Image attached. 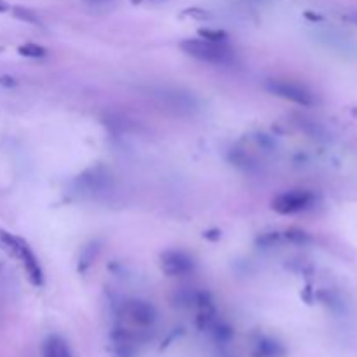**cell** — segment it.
<instances>
[{"label": "cell", "instance_id": "1", "mask_svg": "<svg viewBox=\"0 0 357 357\" xmlns=\"http://www.w3.org/2000/svg\"><path fill=\"white\" fill-rule=\"evenodd\" d=\"M0 244H2L3 250H6L10 257L16 258V260L20 261V265L23 267V271L26 272V278L30 279L31 284L40 288V286L44 284V272H42L38 258L35 257L31 248L28 246L21 237L13 236V234L6 232V230H0Z\"/></svg>", "mask_w": 357, "mask_h": 357}, {"label": "cell", "instance_id": "2", "mask_svg": "<svg viewBox=\"0 0 357 357\" xmlns=\"http://www.w3.org/2000/svg\"><path fill=\"white\" fill-rule=\"evenodd\" d=\"M181 51L192 58L213 65H225L234 58V51L227 45V42H215L208 38H187L180 44Z\"/></svg>", "mask_w": 357, "mask_h": 357}, {"label": "cell", "instance_id": "3", "mask_svg": "<svg viewBox=\"0 0 357 357\" xmlns=\"http://www.w3.org/2000/svg\"><path fill=\"white\" fill-rule=\"evenodd\" d=\"M119 316H121V321L126 326L143 330V328H150L155 323L157 310L152 303L145 302V300L131 298L122 303Z\"/></svg>", "mask_w": 357, "mask_h": 357}, {"label": "cell", "instance_id": "4", "mask_svg": "<svg viewBox=\"0 0 357 357\" xmlns=\"http://www.w3.org/2000/svg\"><path fill=\"white\" fill-rule=\"evenodd\" d=\"M265 87H267L272 94H275V96L284 98V100L291 101V103H296V105H302V107H314L317 101L312 91L303 87L302 84L291 82V80L271 79L267 80Z\"/></svg>", "mask_w": 357, "mask_h": 357}, {"label": "cell", "instance_id": "5", "mask_svg": "<svg viewBox=\"0 0 357 357\" xmlns=\"http://www.w3.org/2000/svg\"><path fill=\"white\" fill-rule=\"evenodd\" d=\"M314 197L312 192L309 190H288L279 194L278 197L272 201V209L278 215H296V213L307 211L312 208Z\"/></svg>", "mask_w": 357, "mask_h": 357}, {"label": "cell", "instance_id": "6", "mask_svg": "<svg viewBox=\"0 0 357 357\" xmlns=\"http://www.w3.org/2000/svg\"><path fill=\"white\" fill-rule=\"evenodd\" d=\"M160 268L169 278H181L194 271V260L183 251H166L160 255Z\"/></svg>", "mask_w": 357, "mask_h": 357}, {"label": "cell", "instance_id": "7", "mask_svg": "<svg viewBox=\"0 0 357 357\" xmlns=\"http://www.w3.org/2000/svg\"><path fill=\"white\" fill-rule=\"evenodd\" d=\"M286 347L272 337H258L251 347V357H284Z\"/></svg>", "mask_w": 357, "mask_h": 357}, {"label": "cell", "instance_id": "8", "mask_svg": "<svg viewBox=\"0 0 357 357\" xmlns=\"http://www.w3.org/2000/svg\"><path fill=\"white\" fill-rule=\"evenodd\" d=\"M42 357H73L70 345L59 335H51L42 344Z\"/></svg>", "mask_w": 357, "mask_h": 357}, {"label": "cell", "instance_id": "9", "mask_svg": "<svg viewBox=\"0 0 357 357\" xmlns=\"http://www.w3.org/2000/svg\"><path fill=\"white\" fill-rule=\"evenodd\" d=\"M17 51H20L21 56H26V58H44V56L47 54V51L37 44L20 45V49H17Z\"/></svg>", "mask_w": 357, "mask_h": 357}, {"label": "cell", "instance_id": "10", "mask_svg": "<svg viewBox=\"0 0 357 357\" xmlns=\"http://www.w3.org/2000/svg\"><path fill=\"white\" fill-rule=\"evenodd\" d=\"M10 13L14 14V17H17V20L21 21H26V23H33V24L40 23L37 14L30 9H24V7H10Z\"/></svg>", "mask_w": 357, "mask_h": 357}, {"label": "cell", "instance_id": "11", "mask_svg": "<svg viewBox=\"0 0 357 357\" xmlns=\"http://www.w3.org/2000/svg\"><path fill=\"white\" fill-rule=\"evenodd\" d=\"M199 35H201L202 38H208V40H215V42H225L227 38V35L223 33V31L209 30V28H206V30H199Z\"/></svg>", "mask_w": 357, "mask_h": 357}, {"label": "cell", "instance_id": "12", "mask_svg": "<svg viewBox=\"0 0 357 357\" xmlns=\"http://www.w3.org/2000/svg\"><path fill=\"white\" fill-rule=\"evenodd\" d=\"M286 236H288V239L293 241V243H307V241H309V236H307V232H303V230H288Z\"/></svg>", "mask_w": 357, "mask_h": 357}, {"label": "cell", "instance_id": "13", "mask_svg": "<svg viewBox=\"0 0 357 357\" xmlns=\"http://www.w3.org/2000/svg\"><path fill=\"white\" fill-rule=\"evenodd\" d=\"M7 10H10V7L7 6V3L3 2V0H0V13H7Z\"/></svg>", "mask_w": 357, "mask_h": 357}, {"label": "cell", "instance_id": "14", "mask_svg": "<svg viewBox=\"0 0 357 357\" xmlns=\"http://www.w3.org/2000/svg\"><path fill=\"white\" fill-rule=\"evenodd\" d=\"M132 2H143V0H132Z\"/></svg>", "mask_w": 357, "mask_h": 357}]
</instances>
